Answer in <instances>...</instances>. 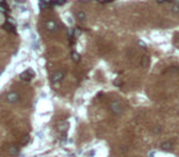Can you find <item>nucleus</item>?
<instances>
[{
  "label": "nucleus",
  "instance_id": "nucleus-1",
  "mask_svg": "<svg viewBox=\"0 0 179 157\" xmlns=\"http://www.w3.org/2000/svg\"><path fill=\"white\" fill-rule=\"evenodd\" d=\"M34 76V73L31 70V69H28V70H26V71H23L22 74H21V80L22 81H30L32 77Z\"/></svg>",
  "mask_w": 179,
  "mask_h": 157
},
{
  "label": "nucleus",
  "instance_id": "nucleus-8",
  "mask_svg": "<svg viewBox=\"0 0 179 157\" xmlns=\"http://www.w3.org/2000/svg\"><path fill=\"white\" fill-rule=\"evenodd\" d=\"M71 57H73L74 61H79V59H80V54H79V53H76V52H73Z\"/></svg>",
  "mask_w": 179,
  "mask_h": 157
},
{
  "label": "nucleus",
  "instance_id": "nucleus-3",
  "mask_svg": "<svg viewBox=\"0 0 179 157\" xmlns=\"http://www.w3.org/2000/svg\"><path fill=\"white\" fill-rule=\"evenodd\" d=\"M6 100H7L9 103H15V102L18 101V95L16 92H10V93H7Z\"/></svg>",
  "mask_w": 179,
  "mask_h": 157
},
{
  "label": "nucleus",
  "instance_id": "nucleus-10",
  "mask_svg": "<svg viewBox=\"0 0 179 157\" xmlns=\"http://www.w3.org/2000/svg\"><path fill=\"white\" fill-rule=\"evenodd\" d=\"M28 140H30V136H25V139L22 140V144L25 145V144H27L28 143Z\"/></svg>",
  "mask_w": 179,
  "mask_h": 157
},
{
  "label": "nucleus",
  "instance_id": "nucleus-6",
  "mask_svg": "<svg viewBox=\"0 0 179 157\" xmlns=\"http://www.w3.org/2000/svg\"><path fill=\"white\" fill-rule=\"evenodd\" d=\"M9 154H10V155H17V154H18V147H16V146L9 147Z\"/></svg>",
  "mask_w": 179,
  "mask_h": 157
},
{
  "label": "nucleus",
  "instance_id": "nucleus-4",
  "mask_svg": "<svg viewBox=\"0 0 179 157\" xmlns=\"http://www.w3.org/2000/svg\"><path fill=\"white\" fill-rule=\"evenodd\" d=\"M63 77H64V74H63V71H58V73H55V74L53 75V77H52V82H53V84L60 82V81L63 80Z\"/></svg>",
  "mask_w": 179,
  "mask_h": 157
},
{
  "label": "nucleus",
  "instance_id": "nucleus-9",
  "mask_svg": "<svg viewBox=\"0 0 179 157\" xmlns=\"http://www.w3.org/2000/svg\"><path fill=\"white\" fill-rule=\"evenodd\" d=\"M47 27H49V28L54 29V28H55V25H54V23H52V22H49V23H47Z\"/></svg>",
  "mask_w": 179,
  "mask_h": 157
},
{
  "label": "nucleus",
  "instance_id": "nucleus-5",
  "mask_svg": "<svg viewBox=\"0 0 179 157\" xmlns=\"http://www.w3.org/2000/svg\"><path fill=\"white\" fill-rule=\"evenodd\" d=\"M58 130H59V131H66V130H68V123H66V122L60 123L59 127H58Z\"/></svg>",
  "mask_w": 179,
  "mask_h": 157
},
{
  "label": "nucleus",
  "instance_id": "nucleus-11",
  "mask_svg": "<svg viewBox=\"0 0 179 157\" xmlns=\"http://www.w3.org/2000/svg\"><path fill=\"white\" fill-rule=\"evenodd\" d=\"M149 64V58H144V61H142V65L145 66V65H147Z\"/></svg>",
  "mask_w": 179,
  "mask_h": 157
},
{
  "label": "nucleus",
  "instance_id": "nucleus-2",
  "mask_svg": "<svg viewBox=\"0 0 179 157\" xmlns=\"http://www.w3.org/2000/svg\"><path fill=\"white\" fill-rule=\"evenodd\" d=\"M110 109L113 111L114 114H120L123 112V107L119 102H112L110 103Z\"/></svg>",
  "mask_w": 179,
  "mask_h": 157
},
{
  "label": "nucleus",
  "instance_id": "nucleus-7",
  "mask_svg": "<svg viewBox=\"0 0 179 157\" xmlns=\"http://www.w3.org/2000/svg\"><path fill=\"white\" fill-rule=\"evenodd\" d=\"M171 146H172V145H171V143H163V144L161 145V149H162V150H167V151H168V150H171Z\"/></svg>",
  "mask_w": 179,
  "mask_h": 157
}]
</instances>
